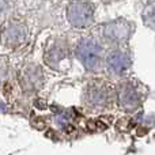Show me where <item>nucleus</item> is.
I'll return each mask as SVG.
<instances>
[{"instance_id": "obj_1", "label": "nucleus", "mask_w": 155, "mask_h": 155, "mask_svg": "<svg viewBox=\"0 0 155 155\" xmlns=\"http://www.w3.org/2000/svg\"><path fill=\"white\" fill-rule=\"evenodd\" d=\"M116 104L114 86L104 79H91L82 91V105L90 113L109 110Z\"/></svg>"}, {"instance_id": "obj_2", "label": "nucleus", "mask_w": 155, "mask_h": 155, "mask_svg": "<svg viewBox=\"0 0 155 155\" xmlns=\"http://www.w3.org/2000/svg\"><path fill=\"white\" fill-rule=\"evenodd\" d=\"M78 61L88 72L97 74L104 70L105 45L95 35H84L75 44L72 49Z\"/></svg>"}, {"instance_id": "obj_3", "label": "nucleus", "mask_w": 155, "mask_h": 155, "mask_svg": "<svg viewBox=\"0 0 155 155\" xmlns=\"http://www.w3.org/2000/svg\"><path fill=\"white\" fill-rule=\"evenodd\" d=\"M116 105L125 113H134L143 105L146 93L142 83L135 79L123 78L114 86Z\"/></svg>"}, {"instance_id": "obj_4", "label": "nucleus", "mask_w": 155, "mask_h": 155, "mask_svg": "<svg viewBox=\"0 0 155 155\" xmlns=\"http://www.w3.org/2000/svg\"><path fill=\"white\" fill-rule=\"evenodd\" d=\"M72 48L64 37H54L48 41L44 51V61L49 68L59 72H65L72 64Z\"/></svg>"}, {"instance_id": "obj_5", "label": "nucleus", "mask_w": 155, "mask_h": 155, "mask_svg": "<svg viewBox=\"0 0 155 155\" xmlns=\"http://www.w3.org/2000/svg\"><path fill=\"white\" fill-rule=\"evenodd\" d=\"M132 67V54L127 45L112 46L105 52L104 70L112 79H123Z\"/></svg>"}, {"instance_id": "obj_6", "label": "nucleus", "mask_w": 155, "mask_h": 155, "mask_svg": "<svg viewBox=\"0 0 155 155\" xmlns=\"http://www.w3.org/2000/svg\"><path fill=\"white\" fill-rule=\"evenodd\" d=\"M29 40V27L25 19L19 16H10L4 21L0 30L2 45L8 49H18Z\"/></svg>"}, {"instance_id": "obj_7", "label": "nucleus", "mask_w": 155, "mask_h": 155, "mask_svg": "<svg viewBox=\"0 0 155 155\" xmlns=\"http://www.w3.org/2000/svg\"><path fill=\"white\" fill-rule=\"evenodd\" d=\"M131 25L125 19H116V21L107 22L99 27V40L104 45L112 46H121L127 45L129 41V35L132 34Z\"/></svg>"}, {"instance_id": "obj_8", "label": "nucleus", "mask_w": 155, "mask_h": 155, "mask_svg": "<svg viewBox=\"0 0 155 155\" xmlns=\"http://www.w3.org/2000/svg\"><path fill=\"white\" fill-rule=\"evenodd\" d=\"M94 14L95 8L88 0H72L67 7V19L75 29H88L94 23Z\"/></svg>"}, {"instance_id": "obj_9", "label": "nucleus", "mask_w": 155, "mask_h": 155, "mask_svg": "<svg viewBox=\"0 0 155 155\" xmlns=\"http://www.w3.org/2000/svg\"><path fill=\"white\" fill-rule=\"evenodd\" d=\"M18 82L23 93L26 94H34L40 91L45 82V75L41 65L35 63H26L19 70Z\"/></svg>"}, {"instance_id": "obj_10", "label": "nucleus", "mask_w": 155, "mask_h": 155, "mask_svg": "<svg viewBox=\"0 0 155 155\" xmlns=\"http://www.w3.org/2000/svg\"><path fill=\"white\" fill-rule=\"evenodd\" d=\"M8 70H10V61H8L7 56H0V86L3 84L8 75Z\"/></svg>"}, {"instance_id": "obj_11", "label": "nucleus", "mask_w": 155, "mask_h": 155, "mask_svg": "<svg viewBox=\"0 0 155 155\" xmlns=\"http://www.w3.org/2000/svg\"><path fill=\"white\" fill-rule=\"evenodd\" d=\"M8 7H10V2L8 0H0V15L7 12Z\"/></svg>"}]
</instances>
